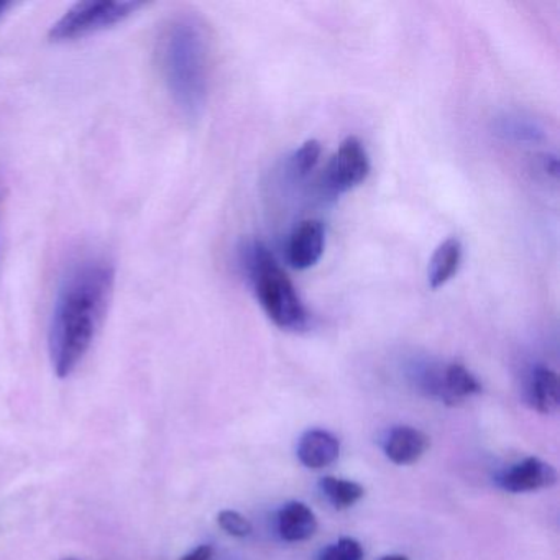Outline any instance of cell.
<instances>
[{
    "label": "cell",
    "instance_id": "obj_4",
    "mask_svg": "<svg viewBox=\"0 0 560 560\" xmlns=\"http://www.w3.org/2000/svg\"><path fill=\"white\" fill-rule=\"evenodd\" d=\"M142 8L137 0H83L51 25L48 38L55 44L83 40L122 24Z\"/></svg>",
    "mask_w": 560,
    "mask_h": 560
},
{
    "label": "cell",
    "instance_id": "obj_16",
    "mask_svg": "<svg viewBox=\"0 0 560 560\" xmlns=\"http://www.w3.org/2000/svg\"><path fill=\"white\" fill-rule=\"evenodd\" d=\"M320 153H323V147L317 140H307L304 142L293 155L290 156L288 162V170H290L293 178H306L320 160Z\"/></svg>",
    "mask_w": 560,
    "mask_h": 560
},
{
    "label": "cell",
    "instance_id": "obj_8",
    "mask_svg": "<svg viewBox=\"0 0 560 560\" xmlns=\"http://www.w3.org/2000/svg\"><path fill=\"white\" fill-rule=\"evenodd\" d=\"M556 480V470L549 464L536 457H527L504 471L498 483L510 493H526L552 487Z\"/></svg>",
    "mask_w": 560,
    "mask_h": 560
},
{
    "label": "cell",
    "instance_id": "obj_19",
    "mask_svg": "<svg viewBox=\"0 0 560 560\" xmlns=\"http://www.w3.org/2000/svg\"><path fill=\"white\" fill-rule=\"evenodd\" d=\"M212 557H214V549L209 544H202L183 556L182 560H212Z\"/></svg>",
    "mask_w": 560,
    "mask_h": 560
},
{
    "label": "cell",
    "instance_id": "obj_11",
    "mask_svg": "<svg viewBox=\"0 0 560 560\" xmlns=\"http://www.w3.org/2000/svg\"><path fill=\"white\" fill-rule=\"evenodd\" d=\"M317 529L316 514L300 501H291L278 514V533L288 542L310 539Z\"/></svg>",
    "mask_w": 560,
    "mask_h": 560
},
{
    "label": "cell",
    "instance_id": "obj_2",
    "mask_svg": "<svg viewBox=\"0 0 560 560\" xmlns=\"http://www.w3.org/2000/svg\"><path fill=\"white\" fill-rule=\"evenodd\" d=\"M160 74L179 113L198 119L205 113L211 84L208 32L198 19L179 15L160 32L156 42Z\"/></svg>",
    "mask_w": 560,
    "mask_h": 560
},
{
    "label": "cell",
    "instance_id": "obj_22",
    "mask_svg": "<svg viewBox=\"0 0 560 560\" xmlns=\"http://www.w3.org/2000/svg\"><path fill=\"white\" fill-rule=\"evenodd\" d=\"M9 4H5V2H0V18L4 15V12L8 11Z\"/></svg>",
    "mask_w": 560,
    "mask_h": 560
},
{
    "label": "cell",
    "instance_id": "obj_1",
    "mask_svg": "<svg viewBox=\"0 0 560 560\" xmlns=\"http://www.w3.org/2000/svg\"><path fill=\"white\" fill-rule=\"evenodd\" d=\"M116 287V267L104 255H84L68 265L55 294L48 327L51 366L68 378L83 363L106 319Z\"/></svg>",
    "mask_w": 560,
    "mask_h": 560
},
{
    "label": "cell",
    "instance_id": "obj_15",
    "mask_svg": "<svg viewBox=\"0 0 560 560\" xmlns=\"http://www.w3.org/2000/svg\"><path fill=\"white\" fill-rule=\"evenodd\" d=\"M320 490L326 494L327 500L337 508V510H347L362 500L365 494V488L355 481L342 480V478L324 477L319 483Z\"/></svg>",
    "mask_w": 560,
    "mask_h": 560
},
{
    "label": "cell",
    "instance_id": "obj_12",
    "mask_svg": "<svg viewBox=\"0 0 560 560\" xmlns=\"http://www.w3.org/2000/svg\"><path fill=\"white\" fill-rule=\"evenodd\" d=\"M493 133L506 142L529 143V145L546 139V130L537 120L516 113H504L498 116L493 120Z\"/></svg>",
    "mask_w": 560,
    "mask_h": 560
},
{
    "label": "cell",
    "instance_id": "obj_17",
    "mask_svg": "<svg viewBox=\"0 0 560 560\" xmlns=\"http://www.w3.org/2000/svg\"><path fill=\"white\" fill-rule=\"evenodd\" d=\"M319 560H363V547L352 537H342L320 552Z\"/></svg>",
    "mask_w": 560,
    "mask_h": 560
},
{
    "label": "cell",
    "instance_id": "obj_20",
    "mask_svg": "<svg viewBox=\"0 0 560 560\" xmlns=\"http://www.w3.org/2000/svg\"><path fill=\"white\" fill-rule=\"evenodd\" d=\"M544 172L552 176V178H557V175H559V162H557L556 156H546L544 159Z\"/></svg>",
    "mask_w": 560,
    "mask_h": 560
},
{
    "label": "cell",
    "instance_id": "obj_21",
    "mask_svg": "<svg viewBox=\"0 0 560 560\" xmlns=\"http://www.w3.org/2000/svg\"><path fill=\"white\" fill-rule=\"evenodd\" d=\"M380 560H409L406 556H385Z\"/></svg>",
    "mask_w": 560,
    "mask_h": 560
},
{
    "label": "cell",
    "instance_id": "obj_13",
    "mask_svg": "<svg viewBox=\"0 0 560 560\" xmlns=\"http://www.w3.org/2000/svg\"><path fill=\"white\" fill-rule=\"evenodd\" d=\"M462 264V244L457 237L447 238L435 248L428 268L429 287L432 290L447 284L457 275Z\"/></svg>",
    "mask_w": 560,
    "mask_h": 560
},
{
    "label": "cell",
    "instance_id": "obj_14",
    "mask_svg": "<svg viewBox=\"0 0 560 560\" xmlns=\"http://www.w3.org/2000/svg\"><path fill=\"white\" fill-rule=\"evenodd\" d=\"M527 398L530 406L542 415H550L559 408V378L547 366H536L527 383Z\"/></svg>",
    "mask_w": 560,
    "mask_h": 560
},
{
    "label": "cell",
    "instance_id": "obj_6",
    "mask_svg": "<svg viewBox=\"0 0 560 560\" xmlns=\"http://www.w3.org/2000/svg\"><path fill=\"white\" fill-rule=\"evenodd\" d=\"M422 388L439 396L445 405H460L470 396L481 392L480 382L462 363H448L445 366L425 363L418 370Z\"/></svg>",
    "mask_w": 560,
    "mask_h": 560
},
{
    "label": "cell",
    "instance_id": "obj_7",
    "mask_svg": "<svg viewBox=\"0 0 560 560\" xmlns=\"http://www.w3.org/2000/svg\"><path fill=\"white\" fill-rule=\"evenodd\" d=\"M326 229L317 219L301 222L288 242V261L296 270H310L323 258Z\"/></svg>",
    "mask_w": 560,
    "mask_h": 560
},
{
    "label": "cell",
    "instance_id": "obj_5",
    "mask_svg": "<svg viewBox=\"0 0 560 560\" xmlns=\"http://www.w3.org/2000/svg\"><path fill=\"white\" fill-rule=\"evenodd\" d=\"M370 173V159L365 147L357 137H349L340 143L329 168L324 176V189L327 195L337 198L362 185Z\"/></svg>",
    "mask_w": 560,
    "mask_h": 560
},
{
    "label": "cell",
    "instance_id": "obj_9",
    "mask_svg": "<svg viewBox=\"0 0 560 560\" xmlns=\"http://www.w3.org/2000/svg\"><path fill=\"white\" fill-rule=\"evenodd\" d=\"M428 447V435L409 425L392 429L385 441L386 457L396 465L416 464Z\"/></svg>",
    "mask_w": 560,
    "mask_h": 560
},
{
    "label": "cell",
    "instance_id": "obj_3",
    "mask_svg": "<svg viewBox=\"0 0 560 560\" xmlns=\"http://www.w3.org/2000/svg\"><path fill=\"white\" fill-rule=\"evenodd\" d=\"M241 267L254 287L258 303L275 326L290 332L307 329L310 313L293 281L288 278L264 242H247L242 245Z\"/></svg>",
    "mask_w": 560,
    "mask_h": 560
},
{
    "label": "cell",
    "instance_id": "obj_18",
    "mask_svg": "<svg viewBox=\"0 0 560 560\" xmlns=\"http://www.w3.org/2000/svg\"><path fill=\"white\" fill-rule=\"evenodd\" d=\"M218 523L222 530L234 537H247L252 533L250 521L242 516L237 511H221L218 516Z\"/></svg>",
    "mask_w": 560,
    "mask_h": 560
},
{
    "label": "cell",
    "instance_id": "obj_10",
    "mask_svg": "<svg viewBox=\"0 0 560 560\" xmlns=\"http://www.w3.org/2000/svg\"><path fill=\"white\" fill-rule=\"evenodd\" d=\"M339 439L323 429L307 431L298 445V457H300L301 464L306 465L307 468H314V470L329 467L339 457Z\"/></svg>",
    "mask_w": 560,
    "mask_h": 560
},
{
    "label": "cell",
    "instance_id": "obj_23",
    "mask_svg": "<svg viewBox=\"0 0 560 560\" xmlns=\"http://www.w3.org/2000/svg\"><path fill=\"white\" fill-rule=\"evenodd\" d=\"M63 560H77V559H63Z\"/></svg>",
    "mask_w": 560,
    "mask_h": 560
}]
</instances>
